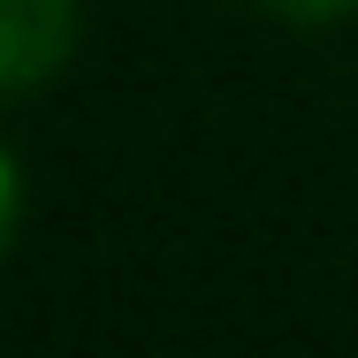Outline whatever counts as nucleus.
I'll return each instance as SVG.
<instances>
[{"mask_svg": "<svg viewBox=\"0 0 358 358\" xmlns=\"http://www.w3.org/2000/svg\"><path fill=\"white\" fill-rule=\"evenodd\" d=\"M267 15H282V23H336V15H351L358 0H259Z\"/></svg>", "mask_w": 358, "mask_h": 358, "instance_id": "f03ea898", "label": "nucleus"}, {"mask_svg": "<svg viewBox=\"0 0 358 358\" xmlns=\"http://www.w3.org/2000/svg\"><path fill=\"white\" fill-rule=\"evenodd\" d=\"M76 46V0H0V92L31 99Z\"/></svg>", "mask_w": 358, "mask_h": 358, "instance_id": "f257e3e1", "label": "nucleus"}]
</instances>
